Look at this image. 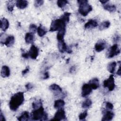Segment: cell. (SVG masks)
Returning a JSON list of instances; mask_svg holds the SVG:
<instances>
[{"label":"cell","mask_w":121,"mask_h":121,"mask_svg":"<svg viewBox=\"0 0 121 121\" xmlns=\"http://www.w3.org/2000/svg\"><path fill=\"white\" fill-rule=\"evenodd\" d=\"M31 118L32 120H47L48 119V114L44 111L43 106L34 110L31 113Z\"/></svg>","instance_id":"2"},{"label":"cell","mask_w":121,"mask_h":121,"mask_svg":"<svg viewBox=\"0 0 121 121\" xmlns=\"http://www.w3.org/2000/svg\"><path fill=\"white\" fill-rule=\"evenodd\" d=\"M78 2L79 4L78 12L83 16H86L87 14L92 11V7L88 3V1L86 0H78Z\"/></svg>","instance_id":"3"},{"label":"cell","mask_w":121,"mask_h":121,"mask_svg":"<svg viewBox=\"0 0 121 121\" xmlns=\"http://www.w3.org/2000/svg\"><path fill=\"white\" fill-rule=\"evenodd\" d=\"M108 1H109V0H100L99 1H100L102 4H105L106 2H107Z\"/></svg>","instance_id":"43"},{"label":"cell","mask_w":121,"mask_h":121,"mask_svg":"<svg viewBox=\"0 0 121 121\" xmlns=\"http://www.w3.org/2000/svg\"><path fill=\"white\" fill-rule=\"evenodd\" d=\"M44 1L43 0H36L35 1L34 5L35 7H38L43 4Z\"/></svg>","instance_id":"35"},{"label":"cell","mask_w":121,"mask_h":121,"mask_svg":"<svg viewBox=\"0 0 121 121\" xmlns=\"http://www.w3.org/2000/svg\"><path fill=\"white\" fill-rule=\"evenodd\" d=\"M9 26V21L3 17L0 19V28L4 31H5Z\"/></svg>","instance_id":"16"},{"label":"cell","mask_w":121,"mask_h":121,"mask_svg":"<svg viewBox=\"0 0 121 121\" xmlns=\"http://www.w3.org/2000/svg\"><path fill=\"white\" fill-rule=\"evenodd\" d=\"M49 78V72L48 71H46L45 72V73H44V76H43V79H47Z\"/></svg>","instance_id":"40"},{"label":"cell","mask_w":121,"mask_h":121,"mask_svg":"<svg viewBox=\"0 0 121 121\" xmlns=\"http://www.w3.org/2000/svg\"><path fill=\"white\" fill-rule=\"evenodd\" d=\"M37 30V28L36 25H35L34 24H31L29 26V30L30 31V33L32 34H35L36 30Z\"/></svg>","instance_id":"33"},{"label":"cell","mask_w":121,"mask_h":121,"mask_svg":"<svg viewBox=\"0 0 121 121\" xmlns=\"http://www.w3.org/2000/svg\"><path fill=\"white\" fill-rule=\"evenodd\" d=\"M106 42L104 40L98 41L95 45V50L97 52H100L103 51L106 47Z\"/></svg>","instance_id":"9"},{"label":"cell","mask_w":121,"mask_h":121,"mask_svg":"<svg viewBox=\"0 0 121 121\" xmlns=\"http://www.w3.org/2000/svg\"><path fill=\"white\" fill-rule=\"evenodd\" d=\"M24 101V93L19 92L16 93L11 97L9 101V107L11 110L16 111L23 104Z\"/></svg>","instance_id":"1"},{"label":"cell","mask_w":121,"mask_h":121,"mask_svg":"<svg viewBox=\"0 0 121 121\" xmlns=\"http://www.w3.org/2000/svg\"><path fill=\"white\" fill-rule=\"evenodd\" d=\"M29 71V66H27L26 69L23 70L22 71V75L23 76H24L26 74L28 71Z\"/></svg>","instance_id":"39"},{"label":"cell","mask_w":121,"mask_h":121,"mask_svg":"<svg viewBox=\"0 0 121 121\" xmlns=\"http://www.w3.org/2000/svg\"><path fill=\"white\" fill-rule=\"evenodd\" d=\"M65 105V102L61 99H58L54 102V107L56 109H60L62 108Z\"/></svg>","instance_id":"22"},{"label":"cell","mask_w":121,"mask_h":121,"mask_svg":"<svg viewBox=\"0 0 121 121\" xmlns=\"http://www.w3.org/2000/svg\"><path fill=\"white\" fill-rule=\"evenodd\" d=\"M104 87H107L109 91H112L115 87L114 79L113 75H111L109 78L104 81Z\"/></svg>","instance_id":"6"},{"label":"cell","mask_w":121,"mask_h":121,"mask_svg":"<svg viewBox=\"0 0 121 121\" xmlns=\"http://www.w3.org/2000/svg\"><path fill=\"white\" fill-rule=\"evenodd\" d=\"M87 115V111H85L83 112H81L79 115V119L80 120H84L85 118H86V116Z\"/></svg>","instance_id":"34"},{"label":"cell","mask_w":121,"mask_h":121,"mask_svg":"<svg viewBox=\"0 0 121 121\" xmlns=\"http://www.w3.org/2000/svg\"><path fill=\"white\" fill-rule=\"evenodd\" d=\"M71 13L69 12H65L60 17H61L67 24L69 20V16Z\"/></svg>","instance_id":"30"},{"label":"cell","mask_w":121,"mask_h":121,"mask_svg":"<svg viewBox=\"0 0 121 121\" xmlns=\"http://www.w3.org/2000/svg\"><path fill=\"white\" fill-rule=\"evenodd\" d=\"M105 106H106V109H108V110H112L113 109V104L112 103H110L109 102H107L106 103Z\"/></svg>","instance_id":"37"},{"label":"cell","mask_w":121,"mask_h":121,"mask_svg":"<svg viewBox=\"0 0 121 121\" xmlns=\"http://www.w3.org/2000/svg\"><path fill=\"white\" fill-rule=\"evenodd\" d=\"M104 8L108 11L110 12H115L116 10V8L114 5H109V4H106L104 6Z\"/></svg>","instance_id":"27"},{"label":"cell","mask_w":121,"mask_h":121,"mask_svg":"<svg viewBox=\"0 0 121 121\" xmlns=\"http://www.w3.org/2000/svg\"><path fill=\"white\" fill-rule=\"evenodd\" d=\"M25 41L27 43H32L34 40V36L31 33H27L25 35Z\"/></svg>","instance_id":"19"},{"label":"cell","mask_w":121,"mask_h":121,"mask_svg":"<svg viewBox=\"0 0 121 121\" xmlns=\"http://www.w3.org/2000/svg\"><path fill=\"white\" fill-rule=\"evenodd\" d=\"M110 26V22L108 21H104L102 22L99 26V29L100 30H103L104 29L108 28Z\"/></svg>","instance_id":"26"},{"label":"cell","mask_w":121,"mask_h":121,"mask_svg":"<svg viewBox=\"0 0 121 121\" xmlns=\"http://www.w3.org/2000/svg\"><path fill=\"white\" fill-rule=\"evenodd\" d=\"M75 69V68H74V67H71L70 68V69L69 71H70V72H72L74 71Z\"/></svg>","instance_id":"44"},{"label":"cell","mask_w":121,"mask_h":121,"mask_svg":"<svg viewBox=\"0 0 121 121\" xmlns=\"http://www.w3.org/2000/svg\"><path fill=\"white\" fill-rule=\"evenodd\" d=\"M66 24V22L61 17L56 19L52 21L49 31L51 32H54L64 29L65 28Z\"/></svg>","instance_id":"4"},{"label":"cell","mask_w":121,"mask_h":121,"mask_svg":"<svg viewBox=\"0 0 121 121\" xmlns=\"http://www.w3.org/2000/svg\"><path fill=\"white\" fill-rule=\"evenodd\" d=\"M0 121H6V120H5V117H4V115H3V114H2V112H0Z\"/></svg>","instance_id":"41"},{"label":"cell","mask_w":121,"mask_h":121,"mask_svg":"<svg viewBox=\"0 0 121 121\" xmlns=\"http://www.w3.org/2000/svg\"><path fill=\"white\" fill-rule=\"evenodd\" d=\"M114 113L110 111H106L104 114V116L103 117V118L102 119V121H111L112 119Z\"/></svg>","instance_id":"12"},{"label":"cell","mask_w":121,"mask_h":121,"mask_svg":"<svg viewBox=\"0 0 121 121\" xmlns=\"http://www.w3.org/2000/svg\"><path fill=\"white\" fill-rule=\"evenodd\" d=\"M22 51V56L25 59H28L29 57L28 52H26L24 50L21 49Z\"/></svg>","instance_id":"36"},{"label":"cell","mask_w":121,"mask_h":121,"mask_svg":"<svg viewBox=\"0 0 121 121\" xmlns=\"http://www.w3.org/2000/svg\"><path fill=\"white\" fill-rule=\"evenodd\" d=\"M29 114L28 112L26 111H25L23 112L21 115L17 117V120L20 121H28L29 119Z\"/></svg>","instance_id":"21"},{"label":"cell","mask_w":121,"mask_h":121,"mask_svg":"<svg viewBox=\"0 0 121 121\" xmlns=\"http://www.w3.org/2000/svg\"><path fill=\"white\" fill-rule=\"evenodd\" d=\"M15 42V38L13 36H9L7 37L4 44L7 47H10L13 45Z\"/></svg>","instance_id":"18"},{"label":"cell","mask_w":121,"mask_h":121,"mask_svg":"<svg viewBox=\"0 0 121 121\" xmlns=\"http://www.w3.org/2000/svg\"><path fill=\"white\" fill-rule=\"evenodd\" d=\"M15 6V3L13 1H9L7 3V9L10 12H12L13 10L14 7Z\"/></svg>","instance_id":"32"},{"label":"cell","mask_w":121,"mask_h":121,"mask_svg":"<svg viewBox=\"0 0 121 121\" xmlns=\"http://www.w3.org/2000/svg\"><path fill=\"white\" fill-rule=\"evenodd\" d=\"M92 105V101L89 99H86L82 103V107L83 108L86 109L91 106Z\"/></svg>","instance_id":"28"},{"label":"cell","mask_w":121,"mask_h":121,"mask_svg":"<svg viewBox=\"0 0 121 121\" xmlns=\"http://www.w3.org/2000/svg\"><path fill=\"white\" fill-rule=\"evenodd\" d=\"M92 88L89 84H85L82 87L81 95L82 97H86L88 95L92 92Z\"/></svg>","instance_id":"10"},{"label":"cell","mask_w":121,"mask_h":121,"mask_svg":"<svg viewBox=\"0 0 121 121\" xmlns=\"http://www.w3.org/2000/svg\"><path fill=\"white\" fill-rule=\"evenodd\" d=\"M66 119L65 112L63 108H61L58 109L57 112L55 113L54 118L51 120L55 121H60L62 120H65Z\"/></svg>","instance_id":"7"},{"label":"cell","mask_w":121,"mask_h":121,"mask_svg":"<svg viewBox=\"0 0 121 121\" xmlns=\"http://www.w3.org/2000/svg\"><path fill=\"white\" fill-rule=\"evenodd\" d=\"M116 66V62L115 61H113L110 63L107 66V69L111 73H114V72L115 69V68Z\"/></svg>","instance_id":"23"},{"label":"cell","mask_w":121,"mask_h":121,"mask_svg":"<svg viewBox=\"0 0 121 121\" xmlns=\"http://www.w3.org/2000/svg\"><path fill=\"white\" fill-rule=\"evenodd\" d=\"M25 86H26V90H28V91L31 90V89L33 88V87H34V86H33V85H32V84H31V83H27V84Z\"/></svg>","instance_id":"38"},{"label":"cell","mask_w":121,"mask_h":121,"mask_svg":"<svg viewBox=\"0 0 121 121\" xmlns=\"http://www.w3.org/2000/svg\"><path fill=\"white\" fill-rule=\"evenodd\" d=\"M68 1L66 0H58L57 2V5L60 8H62L64 6H66L67 4H68Z\"/></svg>","instance_id":"31"},{"label":"cell","mask_w":121,"mask_h":121,"mask_svg":"<svg viewBox=\"0 0 121 121\" xmlns=\"http://www.w3.org/2000/svg\"><path fill=\"white\" fill-rule=\"evenodd\" d=\"M58 47L59 49V51L60 52L63 53L65 52H67L68 47L64 42V40L61 41H58Z\"/></svg>","instance_id":"11"},{"label":"cell","mask_w":121,"mask_h":121,"mask_svg":"<svg viewBox=\"0 0 121 121\" xmlns=\"http://www.w3.org/2000/svg\"><path fill=\"white\" fill-rule=\"evenodd\" d=\"M37 32L38 35L40 37L43 36L47 33V31L45 29V28L44 27H43V26L41 25H40V26L38 27Z\"/></svg>","instance_id":"24"},{"label":"cell","mask_w":121,"mask_h":121,"mask_svg":"<svg viewBox=\"0 0 121 121\" xmlns=\"http://www.w3.org/2000/svg\"><path fill=\"white\" fill-rule=\"evenodd\" d=\"M120 53V50L119 49L117 44H114L109 48L107 52V56L108 58H112Z\"/></svg>","instance_id":"5"},{"label":"cell","mask_w":121,"mask_h":121,"mask_svg":"<svg viewBox=\"0 0 121 121\" xmlns=\"http://www.w3.org/2000/svg\"><path fill=\"white\" fill-rule=\"evenodd\" d=\"M66 32V28L62 29L58 31V32L57 35V39L58 41H61L63 40L64 36Z\"/></svg>","instance_id":"25"},{"label":"cell","mask_w":121,"mask_h":121,"mask_svg":"<svg viewBox=\"0 0 121 121\" xmlns=\"http://www.w3.org/2000/svg\"><path fill=\"white\" fill-rule=\"evenodd\" d=\"M41 106H42V103L41 100L34 102L32 104V107L34 110L37 109Z\"/></svg>","instance_id":"29"},{"label":"cell","mask_w":121,"mask_h":121,"mask_svg":"<svg viewBox=\"0 0 121 121\" xmlns=\"http://www.w3.org/2000/svg\"><path fill=\"white\" fill-rule=\"evenodd\" d=\"M89 85L93 89H96L99 86V80L97 78H94L89 82Z\"/></svg>","instance_id":"14"},{"label":"cell","mask_w":121,"mask_h":121,"mask_svg":"<svg viewBox=\"0 0 121 121\" xmlns=\"http://www.w3.org/2000/svg\"><path fill=\"white\" fill-rule=\"evenodd\" d=\"M28 1L25 0H18L16 1V5L20 9H24L27 7L28 5Z\"/></svg>","instance_id":"15"},{"label":"cell","mask_w":121,"mask_h":121,"mask_svg":"<svg viewBox=\"0 0 121 121\" xmlns=\"http://www.w3.org/2000/svg\"><path fill=\"white\" fill-rule=\"evenodd\" d=\"M28 53H29V57L32 59L35 60L38 55V53H39L38 49L35 45H32L30 48V50Z\"/></svg>","instance_id":"8"},{"label":"cell","mask_w":121,"mask_h":121,"mask_svg":"<svg viewBox=\"0 0 121 121\" xmlns=\"http://www.w3.org/2000/svg\"><path fill=\"white\" fill-rule=\"evenodd\" d=\"M97 26H98V23L96 20H93V19H90L85 24L84 27L86 29H89L90 28H92L95 27Z\"/></svg>","instance_id":"13"},{"label":"cell","mask_w":121,"mask_h":121,"mask_svg":"<svg viewBox=\"0 0 121 121\" xmlns=\"http://www.w3.org/2000/svg\"><path fill=\"white\" fill-rule=\"evenodd\" d=\"M49 89L54 91L56 93H59L62 92L61 88L56 84H52L49 86Z\"/></svg>","instance_id":"20"},{"label":"cell","mask_w":121,"mask_h":121,"mask_svg":"<svg viewBox=\"0 0 121 121\" xmlns=\"http://www.w3.org/2000/svg\"><path fill=\"white\" fill-rule=\"evenodd\" d=\"M1 76L3 78L8 77L10 75V69L7 66H2L1 69Z\"/></svg>","instance_id":"17"},{"label":"cell","mask_w":121,"mask_h":121,"mask_svg":"<svg viewBox=\"0 0 121 121\" xmlns=\"http://www.w3.org/2000/svg\"><path fill=\"white\" fill-rule=\"evenodd\" d=\"M121 66H119V69H118V70H117V75H118L119 76H121Z\"/></svg>","instance_id":"42"}]
</instances>
